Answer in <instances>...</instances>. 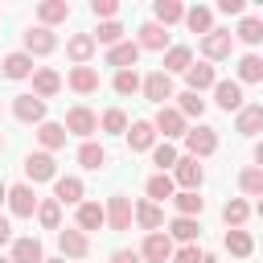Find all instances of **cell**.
<instances>
[{"label":"cell","mask_w":263,"mask_h":263,"mask_svg":"<svg viewBox=\"0 0 263 263\" xmlns=\"http://www.w3.org/2000/svg\"><path fill=\"white\" fill-rule=\"evenodd\" d=\"M214 152H218V132H214L210 123H197V127L185 132V156L205 160V156H214Z\"/></svg>","instance_id":"cell-1"},{"label":"cell","mask_w":263,"mask_h":263,"mask_svg":"<svg viewBox=\"0 0 263 263\" xmlns=\"http://www.w3.org/2000/svg\"><path fill=\"white\" fill-rule=\"evenodd\" d=\"M173 185L177 189H189V193H197L201 189V181H205V168H201V160H193V156H177V164H173Z\"/></svg>","instance_id":"cell-2"},{"label":"cell","mask_w":263,"mask_h":263,"mask_svg":"<svg viewBox=\"0 0 263 263\" xmlns=\"http://www.w3.org/2000/svg\"><path fill=\"white\" fill-rule=\"evenodd\" d=\"M21 168H25L29 185H41V181H58V160H53L49 152H29V156L21 160Z\"/></svg>","instance_id":"cell-3"},{"label":"cell","mask_w":263,"mask_h":263,"mask_svg":"<svg viewBox=\"0 0 263 263\" xmlns=\"http://www.w3.org/2000/svg\"><path fill=\"white\" fill-rule=\"evenodd\" d=\"M21 41H25V53H29V58H45V53L58 49L53 29H45V25H29V29L21 33Z\"/></svg>","instance_id":"cell-4"},{"label":"cell","mask_w":263,"mask_h":263,"mask_svg":"<svg viewBox=\"0 0 263 263\" xmlns=\"http://www.w3.org/2000/svg\"><path fill=\"white\" fill-rule=\"evenodd\" d=\"M234 53V33L230 29H214L201 37V62H222Z\"/></svg>","instance_id":"cell-5"},{"label":"cell","mask_w":263,"mask_h":263,"mask_svg":"<svg viewBox=\"0 0 263 263\" xmlns=\"http://www.w3.org/2000/svg\"><path fill=\"white\" fill-rule=\"evenodd\" d=\"M140 95H144L148 103H156V107H168V99H177V90H173V78H168L164 70H152V74L144 78Z\"/></svg>","instance_id":"cell-6"},{"label":"cell","mask_w":263,"mask_h":263,"mask_svg":"<svg viewBox=\"0 0 263 263\" xmlns=\"http://www.w3.org/2000/svg\"><path fill=\"white\" fill-rule=\"evenodd\" d=\"M152 127H156V136H164V140H185V132H189V119L177 111V107H156V119H152Z\"/></svg>","instance_id":"cell-7"},{"label":"cell","mask_w":263,"mask_h":263,"mask_svg":"<svg viewBox=\"0 0 263 263\" xmlns=\"http://www.w3.org/2000/svg\"><path fill=\"white\" fill-rule=\"evenodd\" d=\"M173 238L164 234V230H152V234H144V242H140V259L144 263H168L173 259Z\"/></svg>","instance_id":"cell-8"},{"label":"cell","mask_w":263,"mask_h":263,"mask_svg":"<svg viewBox=\"0 0 263 263\" xmlns=\"http://www.w3.org/2000/svg\"><path fill=\"white\" fill-rule=\"evenodd\" d=\"M95 132H99V115H95L90 107L78 103V107L66 111V136H82V140H90Z\"/></svg>","instance_id":"cell-9"},{"label":"cell","mask_w":263,"mask_h":263,"mask_svg":"<svg viewBox=\"0 0 263 263\" xmlns=\"http://www.w3.org/2000/svg\"><path fill=\"white\" fill-rule=\"evenodd\" d=\"M37 201H41V197H37L33 185H8V201H4V205L12 210V218H33V214H37Z\"/></svg>","instance_id":"cell-10"},{"label":"cell","mask_w":263,"mask_h":263,"mask_svg":"<svg viewBox=\"0 0 263 263\" xmlns=\"http://www.w3.org/2000/svg\"><path fill=\"white\" fill-rule=\"evenodd\" d=\"M58 251H62L66 263H70V259H86V255H90V238H86L78 226H66V230H58Z\"/></svg>","instance_id":"cell-11"},{"label":"cell","mask_w":263,"mask_h":263,"mask_svg":"<svg viewBox=\"0 0 263 263\" xmlns=\"http://www.w3.org/2000/svg\"><path fill=\"white\" fill-rule=\"evenodd\" d=\"M214 103H218L226 115H230V111L238 115V111L247 107V99H242V86H238L234 78H218V82H214Z\"/></svg>","instance_id":"cell-12"},{"label":"cell","mask_w":263,"mask_h":263,"mask_svg":"<svg viewBox=\"0 0 263 263\" xmlns=\"http://www.w3.org/2000/svg\"><path fill=\"white\" fill-rule=\"evenodd\" d=\"M103 210H107V230H132V197L127 193H111Z\"/></svg>","instance_id":"cell-13"},{"label":"cell","mask_w":263,"mask_h":263,"mask_svg":"<svg viewBox=\"0 0 263 263\" xmlns=\"http://www.w3.org/2000/svg\"><path fill=\"white\" fill-rule=\"evenodd\" d=\"M12 115L21 119V123H45V99H37V95H16L12 99Z\"/></svg>","instance_id":"cell-14"},{"label":"cell","mask_w":263,"mask_h":263,"mask_svg":"<svg viewBox=\"0 0 263 263\" xmlns=\"http://www.w3.org/2000/svg\"><path fill=\"white\" fill-rule=\"evenodd\" d=\"M53 201H58V205H82V201H86L82 177H58V181H53Z\"/></svg>","instance_id":"cell-15"},{"label":"cell","mask_w":263,"mask_h":263,"mask_svg":"<svg viewBox=\"0 0 263 263\" xmlns=\"http://www.w3.org/2000/svg\"><path fill=\"white\" fill-rule=\"evenodd\" d=\"M74 226H78L82 234L103 230V226H107V210H103L99 201H82V205H74Z\"/></svg>","instance_id":"cell-16"},{"label":"cell","mask_w":263,"mask_h":263,"mask_svg":"<svg viewBox=\"0 0 263 263\" xmlns=\"http://www.w3.org/2000/svg\"><path fill=\"white\" fill-rule=\"evenodd\" d=\"M132 222H136L140 230H148V234H152V230H160V226H164V210H160L156 201H148V197H144V201H132Z\"/></svg>","instance_id":"cell-17"},{"label":"cell","mask_w":263,"mask_h":263,"mask_svg":"<svg viewBox=\"0 0 263 263\" xmlns=\"http://www.w3.org/2000/svg\"><path fill=\"white\" fill-rule=\"evenodd\" d=\"M136 45H140V53H144V49L164 53V49H168V29H164V25H156V21H144V25H140V33H136Z\"/></svg>","instance_id":"cell-18"},{"label":"cell","mask_w":263,"mask_h":263,"mask_svg":"<svg viewBox=\"0 0 263 263\" xmlns=\"http://www.w3.org/2000/svg\"><path fill=\"white\" fill-rule=\"evenodd\" d=\"M127 148H132V152H152V148H156V127H152V119L127 123Z\"/></svg>","instance_id":"cell-19"},{"label":"cell","mask_w":263,"mask_h":263,"mask_svg":"<svg viewBox=\"0 0 263 263\" xmlns=\"http://www.w3.org/2000/svg\"><path fill=\"white\" fill-rule=\"evenodd\" d=\"M33 58L25 53V49H16V53H4V62H0V74L4 78H12V82H21V78H33Z\"/></svg>","instance_id":"cell-20"},{"label":"cell","mask_w":263,"mask_h":263,"mask_svg":"<svg viewBox=\"0 0 263 263\" xmlns=\"http://www.w3.org/2000/svg\"><path fill=\"white\" fill-rule=\"evenodd\" d=\"M66 86H70L74 95H95V90H99V70H95V66H70Z\"/></svg>","instance_id":"cell-21"},{"label":"cell","mask_w":263,"mask_h":263,"mask_svg":"<svg viewBox=\"0 0 263 263\" xmlns=\"http://www.w3.org/2000/svg\"><path fill=\"white\" fill-rule=\"evenodd\" d=\"M8 259H12V263H45V251H41V242H37L33 234H21V238H12Z\"/></svg>","instance_id":"cell-22"},{"label":"cell","mask_w":263,"mask_h":263,"mask_svg":"<svg viewBox=\"0 0 263 263\" xmlns=\"http://www.w3.org/2000/svg\"><path fill=\"white\" fill-rule=\"evenodd\" d=\"M95 37L90 33H74L70 41H66V58L74 62V66H90V58H95Z\"/></svg>","instance_id":"cell-23"},{"label":"cell","mask_w":263,"mask_h":263,"mask_svg":"<svg viewBox=\"0 0 263 263\" xmlns=\"http://www.w3.org/2000/svg\"><path fill=\"white\" fill-rule=\"evenodd\" d=\"M136 62H140V45L136 41H119V45L107 49V66H115V70H136Z\"/></svg>","instance_id":"cell-24"},{"label":"cell","mask_w":263,"mask_h":263,"mask_svg":"<svg viewBox=\"0 0 263 263\" xmlns=\"http://www.w3.org/2000/svg\"><path fill=\"white\" fill-rule=\"evenodd\" d=\"M185 82H189V90H193V95H201V90H214L218 74H214V66H210V62H193V66L185 70Z\"/></svg>","instance_id":"cell-25"},{"label":"cell","mask_w":263,"mask_h":263,"mask_svg":"<svg viewBox=\"0 0 263 263\" xmlns=\"http://www.w3.org/2000/svg\"><path fill=\"white\" fill-rule=\"evenodd\" d=\"M58 90H62V74L49 70V66H37V70H33V95H37V99H53Z\"/></svg>","instance_id":"cell-26"},{"label":"cell","mask_w":263,"mask_h":263,"mask_svg":"<svg viewBox=\"0 0 263 263\" xmlns=\"http://www.w3.org/2000/svg\"><path fill=\"white\" fill-rule=\"evenodd\" d=\"M37 144H41V152H58V148H66V123H53V119H45L41 127H37Z\"/></svg>","instance_id":"cell-27"},{"label":"cell","mask_w":263,"mask_h":263,"mask_svg":"<svg viewBox=\"0 0 263 263\" xmlns=\"http://www.w3.org/2000/svg\"><path fill=\"white\" fill-rule=\"evenodd\" d=\"M234 132H242V136H259V132H263V103H247V107L234 115Z\"/></svg>","instance_id":"cell-28"},{"label":"cell","mask_w":263,"mask_h":263,"mask_svg":"<svg viewBox=\"0 0 263 263\" xmlns=\"http://www.w3.org/2000/svg\"><path fill=\"white\" fill-rule=\"evenodd\" d=\"M62 21H70V4H66V0H41V4H37V25L53 29V25H62Z\"/></svg>","instance_id":"cell-29"},{"label":"cell","mask_w":263,"mask_h":263,"mask_svg":"<svg viewBox=\"0 0 263 263\" xmlns=\"http://www.w3.org/2000/svg\"><path fill=\"white\" fill-rule=\"evenodd\" d=\"M189 66H193V49H189V45H168V49H164V66H160V70H164L168 78H173V74H185Z\"/></svg>","instance_id":"cell-30"},{"label":"cell","mask_w":263,"mask_h":263,"mask_svg":"<svg viewBox=\"0 0 263 263\" xmlns=\"http://www.w3.org/2000/svg\"><path fill=\"white\" fill-rule=\"evenodd\" d=\"M78 164H82L86 173H99V168L107 164V148L95 144V140H82V144H78Z\"/></svg>","instance_id":"cell-31"},{"label":"cell","mask_w":263,"mask_h":263,"mask_svg":"<svg viewBox=\"0 0 263 263\" xmlns=\"http://www.w3.org/2000/svg\"><path fill=\"white\" fill-rule=\"evenodd\" d=\"M144 193H148V201H173V193H177V185H173V177L168 173H152L148 177V185H144Z\"/></svg>","instance_id":"cell-32"},{"label":"cell","mask_w":263,"mask_h":263,"mask_svg":"<svg viewBox=\"0 0 263 263\" xmlns=\"http://www.w3.org/2000/svg\"><path fill=\"white\" fill-rule=\"evenodd\" d=\"M152 21L168 29V25L185 21V4H181V0H156V4H152Z\"/></svg>","instance_id":"cell-33"},{"label":"cell","mask_w":263,"mask_h":263,"mask_svg":"<svg viewBox=\"0 0 263 263\" xmlns=\"http://www.w3.org/2000/svg\"><path fill=\"white\" fill-rule=\"evenodd\" d=\"M185 25H189V33H214V8H205V4H193V8H185Z\"/></svg>","instance_id":"cell-34"},{"label":"cell","mask_w":263,"mask_h":263,"mask_svg":"<svg viewBox=\"0 0 263 263\" xmlns=\"http://www.w3.org/2000/svg\"><path fill=\"white\" fill-rule=\"evenodd\" d=\"M173 210H177V218H197V214L205 210V197H197V193H189V189H177V193H173Z\"/></svg>","instance_id":"cell-35"},{"label":"cell","mask_w":263,"mask_h":263,"mask_svg":"<svg viewBox=\"0 0 263 263\" xmlns=\"http://www.w3.org/2000/svg\"><path fill=\"white\" fill-rule=\"evenodd\" d=\"M164 234H168L173 242H181V247H185V242H197V234H201V226H197V218H173Z\"/></svg>","instance_id":"cell-36"},{"label":"cell","mask_w":263,"mask_h":263,"mask_svg":"<svg viewBox=\"0 0 263 263\" xmlns=\"http://www.w3.org/2000/svg\"><path fill=\"white\" fill-rule=\"evenodd\" d=\"M37 222H41V230H62V205L53 201V197H41L37 201V214H33Z\"/></svg>","instance_id":"cell-37"},{"label":"cell","mask_w":263,"mask_h":263,"mask_svg":"<svg viewBox=\"0 0 263 263\" xmlns=\"http://www.w3.org/2000/svg\"><path fill=\"white\" fill-rule=\"evenodd\" d=\"M247 218H251V205H247L242 197H230V201L222 205V222H226L230 230H242V226H247Z\"/></svg>","instance_id":"cell-38"},{"label":"cell","mask_w":263,"mask_h":263,"mask_svg":"<svg viewBox=\"0 0 263 263\" xmlns=\"http://www.w3.org/2000/svg\"><path fill=\"white\" fill-rule=\"evenodd\" d=\"M238 86H247V82H263V58L259 53H242L238 58V78H234Z\"/></svg>","instance_id":"cell-39"},{"label":"cell","mask_w":263,"mask_h":263,"mask_svg":"<svg viewBox=\"0 0 263 263\" xmlns=\"http://www.w3.org/2000/svg\"><path fill=\"white\" fill-rule=\"evenodd\" d=\"M222 247L234 255V259H247L251 251H255V238L247 234V230H226V238H222Z\"/></svg>","instance_id":"cell-40"},{"label":"cell","mask_w":263,"mask_h":263,"mask_svg":"<svg viewBox=\"0 0 263 263\" xmlns=\"http://www.w3.org/2000/svg\"><path fill=\"white\" fill-rule=\"evenodd\" d=\"M234 41H242V45H259V41H263V21H259V16H238Z\"/></svg>","instance_id":"cell-41"},{"label":"cell","mask_w":263,"mask_h":263,"mask_svg":"<svg viewBox=\"0 0 263 263\" xmlns=\"http://www.w3.org/2000/svg\"><path fill=\"white\" fill-rule=\"evenodd\" d=\"M140 86H144V78H140L136 70H115V78H111V90H115V95H123V99H127V95H136Z\"/></svg>","instance_id":"cell-42"},{"label":"cell","mask_w":263,"mask_h":263,"mask_svg":"<svg viewBox=\"0 0 263 263\" xmlns=\"http://www.w3.org/2000/svg\"><path fill=\"white\" fill-rule=\"evenodd\" d=\"M177 111H181L185 119H201V115H205V99L193 95V90H181V95H177Z\"/></svg>","instance_id":"cell-43"},{"label":"cell","mask_w":263,"mask_h":263,"mask_svg":"<svg viewBox=\"0 0 263 263\" xmlns=\"http://www.w3.org/2000/svg\"><path fill=\"white\" fill-rule=\"evenodd\" d=\"M90 37H95V45H107V49H111V45H119V41H123V25H119V21H103Z\"/></svg>","instance_id":"cell-44"},{"label":"cell","mask_w":263,"mask_h":263,"mask_svg":"<svg viewBox=\"0 0 263 263\" xmlns=\"http://www.w3.org/2000/svg\"><path fill=\"white\" fill-rule=\"evenodd\" d=\"M99 127H103L107 136H127V115H123V107H111V111H103Z\"/></svg>","instance_id":"cell-45"},{"label":"cell","mask_w":263,"mask_h":263,"mask_svg":"<svg viewBox=\"0 0 263 263\" xmlns=\"http://www.w3.org/2000/svg\"><path fill=\"white\" fill-rule=\"evenodd\" d=\"M238 189H242L247 197H263V168H255V164L242 168V173H238Z\"/></svg>","instance_id":"cell-46"},{"label":"cell","mask_w":263,"mask_h":263,"mask_svg":"<svg viewBox=\"0 0 263 263\" xmlns=\"http://www.w3.org/2000/svg\"><path fill=\"white\" fill-rule=\"evenodd\" d=\"M152 164H156V173H173V164H177V148L164 140V144H156L152 148Z\"/></svg>","instance_id":"cell-47"},{"label":"cell","mask_w":263,"mask_h":263,"mask_svg":"<svg viewBox=\"0 0 263 263\" xmlns=\"http://www.w3.org/2000/svg\"><path fill=\"white\" fill-rule=\"evenodd\" d=\"M168 263H205V251L197 247V242H185V247H177L173 251V259Z\"/></svg>","instance_id":"cell-48"},{"label":"cell","mask_w":263,"mask_h":263,"mask_svg":"<svg viewBox=\"0 0 263 263\" xmlns=\"http://www.w3.org/2000/svg\"><path fill=\"white\" fill-rule=\"evenodd\" d=\"M90 12H95V16H99V25H103V21H115L119 4H115V0H90Z\"/></svg>","instance_id":"cell-49"},{"label":"cell","mask_w":263,"mask_h":263,"mask_svg":"<svg viewBox=\"0 0 263 263\" xmlns=\"http://www.w3.org/2000/svg\"><path fill=\"white\" fill-rule=\"evenodd\" d=\"M242 8H247L242 0H218V12L222 16H242Z\"/></svg>","instance_id":"cell-50"},{"label":"cell","mask_w":263,"mask_h":263,"mask_svg":"<svg viewBox=\"0 0 263 263\" xmlns=\"http://www.w3.org/2000/svg\"><path fill=\"white\" fill-rule=\"evenodd\" d=\"M111 263H144V259H140V251H127V247H119V251H111Z\"/></svg>","instance_id":"cell-51"},{"label":"cell","mask_w":263,"mask_h":263,"mask_svg":"<svg viewBox=\"0 0 263 263\" xmlns=\"http://www.w3.org/2000/svg\"><path fill=\"white\" fill-rule=\"evenodd\" d=\"M4 242H12V222L0 214V247H4Z\"/></svg>","instance_id":"cell-52"},{"label":"cell","mask_w":263,"mask_h":263,"mask_svg":"<svg viewBox=\"0 0 263 263\" xmlns=\"http://www.w3.org/2000/svg\"><path fill=\"white\" fill-rule=\"evenodd\" d=\"M251 156H255V168H263V140L255 144V152H251Z\"/></svg>","instance_id":"cell-53"},{"label":"cell","mask_w":263,"mask_h":263,"mask_svg":"<svg viewBox=\"0 0 263 263\" xmlns=\"http://www.w3.org/2000/svg\"><path fill=\"white\" fill-rule=\"evenodd\" d=\"M4 201H8V185L0 181V205H4Z\"/></svg>","instance_id":"cell-54"},{"label":"cell","mask_w":263,"mask_h":263,"mask_svg":"<svg viewBox=\"0 0 263 263\" xmlns=\"http://www.w3.org/2000/svg\"><path fill=\"white\" fill-rule=\"evenodd\" d=\"M255 214H259V218H263V197H259V205H255Z\"/></svg>","instance_id":"cell-55"},{"label":"cell","mask_w":263,"mask_h":263,"mask_svg":"<svg viewBox=\"0 0 263 263\" xmlns=\"http://www.w3.org/2000/svg\"><path fill=\"white\" fill-rule=\"evenodd\" d=\"M45 263H66V259H62V255H58V259H45Z\"/></svg>","instance_id":"cell-56"},{"label":"cell","mask_w":263,"mask_h":263,"mask_svg":"<svg viewBox=\"0 0 263 263\" xmlns=\"http://www.w3.org/2000/svg\"><path fill=\"white\" fill-rule=\"evenodd\" d=\"M205 263H218V259H214V255H205Z\"/></svg>","instance_id":"cell-57"},{"label":"cell","mask_w":263,"mask_h":263,"mask_svg":"<svg viewBox=\"0 0 263 263\" xmlns=\"http://www.w3.org/2000/svg\"><path fill=\"white\" fill-rule=\"evenodd\" d=\"M0 263H12V259H8V255H0Z\"/></svg>","instance_id":"cell-58"},{"label":"cell","mask_w":263,"mask_h":263,"mask_svg":"<svg viewBox=\"0 0 263 263\" xmlns=\"http://www.w3.org/2000/svg\"><path fill=\"white\" fill-rule=\"evenodd\" d=\"M0 148H4V136H0Z\"/></svg>","instance_id":"cell-59"}]
</instances>
